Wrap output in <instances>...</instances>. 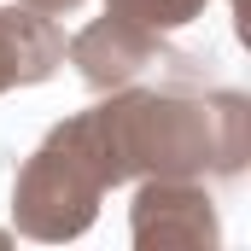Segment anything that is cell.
<instances>
[{"label":"cell","mask_w":251,"mask_h":251,"mask_svg":"<svg viewBox=\"0 0 251 251\" xmlns=\"http://www.w3.org/2000/svg\"><path fill=\"white\" fill-rule=\"evenodd\" d=\"M204 6H210V0H105V12H117L128 24H146V29H158V35L193 24Z\"/></svg>","instance_id":"obj_6"},{"label":"cell","mask_w":251,"mask_h":251,"mask_svg":"<svg viewBox=\"0 0 251 251\" xmlns=\"http://www.w3.org/2000/svg\"><path fill=\"white\" fill-rule=\"evenodd\" d=\"M128 240L134 251H216L222 216L210 187L187 176H146L128 204Z\"/></svg>","instance_id":"obj_3"},{"label":"cell","mask_w":251,"mask_h":251,"mask_svg":"<svg viewBox=\"0 0 251 251\" xmlns=\"http://www.w3.org/2000/svg\"><path fill=\"white\" fill-rule=\"evenodd\" d=\"M111 187L117 181H111V158L100 146L94 111H76V117L53 123L47 140L24 158V170L12 181V222L24 240H41V246L82 240Z\"/></svg>","instance_id":"obj_2"},{"label":"cell","mask_w":251,"mask_h":251,"mask_svg":"<svg viewBox=\"0 0 251 251\" xmlns=\"http://www.w3.org/2000/svg\"><path fill=\"white\" fill-rule=\"evenodd\" d=\"M18 6H29V12H47V18H64V12H76L82 0H18Z\"/></svg>","instance_id":"obj_7"},{"label":"cell","mask_w":251,"mask_h":251,"mask_svg":"<svg viewBox=\"0 0 251 251\" xmlns=\"http://www.w3.org/2000/svg\"><path fill=\"white\" fill-rule=\"evenodd\" d=\"M0 246H12V240H6V234H0Z\"/></svg>","instance_id":"obj_8"},{"label":"cell","mask_w":251,"mask_h":251,"mask_svg":"<svg viewBox=\"0 0 251 251\" xmlns=\"http://www.w3.org/2000/svg\"><path fill=\"white\" fill-rule=\"evenodd\" d=\"M64 64V35L47 12L29 6H0V94L12 88H35L47 76H59Z\"/></svg>","instance_id":"obj_5"},{"label":"cell","mask_w":251,"mask_h":251,"mask_svg":"<svg viewBox=\"0 0 251 251\" xmlns=\"http://www.w3.org/2000/svg\"><path fill=\"white\" fill-rule=\"evenodd\" d=\"M70 64H76V76L94 88V94H111V88H128V82H140V76H152V70H187V53H176L158 29H146V24H128L117 12H105V18H94L88 29H76V41L64 47Z\"/></svg>","instance_id":"obj_4"},{"label":"cell","mask_w":251,"mask_h":251,"mask_svg":"<svg viewBox=\"0 0 251 251\" xmlns=\"http://www.w3.org/2000/svg\"><path fill=\"white\" fill-rule=\"evenodd\" d=\"M94 128L117 187L146 176L234 181L251 158V100L240 88H204L193 64L164 70L158 88H111L94 105Z\"/></svg>","instance_id":"obj_1"}]
</instances>
